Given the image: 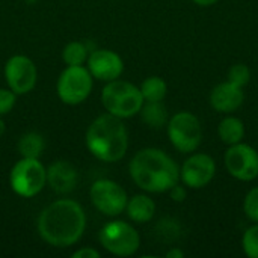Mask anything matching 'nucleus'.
Segmentation results:
<instances>
[{
    "instance_id": "obj_1",
    "label": "nucleus",
    "mask_w": 258,
    "mask_h": 258,
    "mask_svg": "<svg viewBox=\"0 0 258 258\" xmlns=\"http://www.w3.org/2000/svg\"><path fill=\"white\" fill-rule=\"evenodd\" d=\"M86 228V215L74 200H57L47 206L38 218V233L44 242L56 248L76 245Z\"/></svg>"
},
{
    "instance_id": "obj_2",
    "label": "nucleus",
    "mask_w": 258,
    "mask_h": 258,
    "mask_svg": "<svg viewBox=\"0 0 258 258\" xmlns=\"http://www.w3.org/2000/svg\"><path fill=\"white\" fill-rule=\"evenodd\" d=\"M132 180L145 192H169L180 180V168L166 153L157 148H144L128 165Z\"/></svg>"
},
{
    "instance_id": "obj_3",
    "label": "nucleus",
    "mask_w": 258,
    "mask_h": 258,
    "mask_svg": "<svg viewBox=\"0 0 258 258\" xmlns=\"http://www.w3.org/2000/svg\"><path fill=\"white\" fill-rule=\"evenodd\" d=\"M85 141L94 157L109 163L121 160L128 148V133L122 119L109 112L91 122Z\"/></svg>"
},
{
    "instance_id": "obj_4",
    "label": "nucleus",
    "mask_w": 258,
    "mask_h": 258,
    "mask_svg": "<svg viewBox=\"0 0 258 258\" xmlns=\"http://www.w3.org/2000/svg\"><path fill=\"white\" fill-rule=\"evenodd\" d=\"M101 101L104 109L121 119L132 118L141 112L145 100L141 94V89L130 82L112 80L103 88Z\"/></svg>"
},
{
    "instance_id": "obj_5",
    "label": "nucleus",
    "mask_w": 258,
    "mask_h": 258,
    "mask_svg": "<svg viewBox=\"0 0 258 258\" xmlns=\"http://www.w3.org/2000/svg\"><path fill=\"white\" fill-rule=\"evenodd\" d=\"M9 184L18 197L32 198L47 184V169L39 159L21 157L11 169Z\"/></svg>"
},
{
    "instance_id": "obj_6",
    "label": "nucleus",
    "mask_w": 258,
    "mask_h": 258,
    "mask_svg": "<svg viewBox=\"0 0 258 258\" xmlns=\"http://www.w3.org/2000/svg\"><path fill=\"white\" fill-rule=\"evenodd\" d=\"M92 74L83 65L67 67L57 79L56 92L62 103L76 106L83 103L92 91Z\"/></svg>"
},
{
    "instance_id": "obj_7",
    "label": "nucleus",
    "mask_w": 258,
    "mask_h": 258,
    "mask_svg": "<svg viewBox=\"0 0 258 258\" xmlns=\"http://www.w3.org/2000/svg\"><path fill=\"white\" fill-rule=\"evenodd\" d=\"M100 243L101 246L118 257H130L136 254L141 246V237L138 231L124 221L107 222L100 230Z\"/></svg>"
},
{
    "instance_id": "obj_8",
    "label": "nucleus",
    "mask_w": 258,
    "mask_h": 258,
    "mask_svg": "<svg viewBox=\"0 0 258 258\" xmlns=\"http://www.w3.org/2000/svg\"><path fill=\"white\" fill-rule=\"evenodd\" d=\"M168 136L180 153H194L203 141L200 119L190 112L175 113L168 122Z\"/></svg>"
},
{
    "instance_id": "obj_9",
    "label": "nucleus",
    "mask_w": 258,
    "mask_h": 258,
    "mask_svg": "<svg viewBox=\"0 0 258 258\" xmlns=\"http://www.w3.org/2000/svg\"><path fill=\"white\" fill-rule=\"evenodd\" d=\"M94 207L106 216H118L127 207V192L112 180H97L89 190Z\"/></svg>"
},
{
    "instance_id": "obj_10",
    "label": "nucleus",
    "mask_w": 258,
    "mask_h": 258,
    "mask_svg": "<svg viewBox=\"0 0 258 258\" xmlns=\"http://www.w3.org/2000/svg\"><path fill=\"white\" fill-rule=\"evenodd\" d=\"M225 166L231 177L252 181L258 177V153L248 144H234L225 153Z\"/></svg>"
},
{
    "instance_id": "obj_11",
    "label": "nucleus",
    "mask_w": 258,
    "mask_h": 258,
    "mask_svg": "<svg viewBox=\"0 0 258 258\" xmlns=\"http://www.w3.org/2000/svg\"><path fill=\"white\" fill-rule=\"evenodd\" d=\"M5 77L11 91L17 95L30 92L38 80L36 65L24 54H15L5 65Z\"/></svg>"
},
{
    "instance_id": "obj_12",
    "label": "nucleus",
    "mask_w": 258,
    "mask_h": 258,
    "mask_svg": "<svg viewBox=\"0 0 258 258\" xmlns=\"http://www.w3.org/2000/svg\"><path fill=\"white\" fill-rule=\"evenodd\" d=\"M216 174V163L209 154L190 156L180 169V178L184 186L190 189H201L207 186Z\"/></svg>"
},
{
    "instance_id": "obj_13",
    "label": "nucleus",
    "mask_w": 258,
    "mask_h": 258,
    "mask_svg": "<svg viewBox=\"0 0 258 258\" xmlns=\"http://www.w3.org/2000/svg\"><path fill=\"white\" fill-rule=\"evenodd\" d=\"M88 70L94 79L103 82L116 80L124 71V62L118 53L107 48L94 50L88 56Z\"/></svg>"
},
{
    "instance_id": "obj_14",
    "label": "nucleus",
    "mask_w": 258,
    "mask_h": 258,
    "mask_svg": "<svg viewBox=\"0 0 258 258\" xmlns=\"http://www.w3.org/2000/svg\"><path fill=\"white\" fill-rule=\"evenodd\" d=\"M245 100L243 88L231 83L224 82L215 86V89L210 94V104L215 110L230 113L237 110Z\"/></svg>"
},
{
    "instance_id": "obj_15",
    "label": "nucleus",
    "mask_w": 258,
    "mask_h": 258,
    "mask_svg": "<svg viewBox=\"0 0 258 258\" xmlns=\"http://www.w3.org/2000/svg\"><path fill=\"white\" fill-rule=\"evenodd\" d=\"M47 183L59 195L70 194L77 186V171L68 162L56 160L47 169Z\"/></svg>"
},
{
    "instance_id": "obj_16",
    "label": "nucleus",
    "mask_w": 258,
    "mask_h": 258,
    "mask_svg": "<svg viewBox=\"0 0 258 258\" xmlns=\"http://www.w3.org/2000/svg\"><path fill=\"white\" fill-rule=\"evenodd\" d=\"M127 215L136 224L150 222L156 213V203L147 195H135L127 201Z\"/></svg>"
},
{
    "instance_id": "obj_17",
    "label": "nucleus",
    "mask_w": 258,
    "mask_h": 258,
    "mask_svg": "<svg viewBox=\"0 0 258 258\" xmlns=\"http://www.w3.org/2000/svg\"><path fill=\"white\" fill-rule=\"evenodd\" d=\"M218 133H219V138L224 144L234 145V144L242 142V139L245 136V125L239 118L227 116L219 122Z\"/></svg>"
},
{
    "instance_id": "obj_18",
    "label": "nucleus",
    "mask_w": 258,
    "mask_h": 258,
    "mask_svg": "<svg viewBox=\"0 0 258 258\" xmlns=\"http://www.w3.org/2000/svg\"><path fill=\"white\" fill-rule=\"evenodd\" d=\"M44 145H45L44 138L39 133L30 132L20 138L18 153L21 154V157L26 159H39V156L44 151Z\"/></svg>"
},
{
    "instance_id": "obj_19",
    "label": "nucleus",
    "mask_w": 258,
    "mask_h": 258,
    "mask_svg": "<svg viewBox=\"0 0 258 258\" xmlns=\"http://www.w3.org/2000/svg\"><path fill=\"white\" fill-rule=\"evenodd\" d=\"M139 113H142V119L153 128H160L168 121L166 107L162 101H145Z\"/></svg>"
},
{
    "instance_id": "obj_20",
    "label": "nucleus",
    "mask_w": 258,
    "mask_h": 258,
    "mask_svg": "<svg viewBox=\"0 0 258 258\" xmlns=\"http://www.w3.org/2000/svg\"><path fill=\"white\" fill-rule=\"evenodd\" d=\"M139 89L145 101H162L168 92L166 82L157 76H151L145 79Z\"/></svg>"
},
{
    "instance_id": "obj_21",
    "label": "nucleus",
    "mask_w": 258,
    "mask_h": 258,
    "mask_svg": "<svg viewBox=\"0 0 258 258\" xmlns=\"http://www.w3.org/2000/svg\"><path fill=\"white\" fill-rule=\"evenodd\" d=\"M88 47L83 42L79 41H71L65 45L63 53H62V59L68 67H77V65H83L88 60Z\"/></svg>"
},
{
    "instance_id": "obj_22",
    "label": "nucleus",
    "mask_w": 258,
    "mask_h": 258,
    "mask_svg": "<svg viewBox=\"0 0 258 258\" xmlns=\"http://www.w3.org/2000/svg\"><path fill=\"white\" fill-rule=\"evenodd\" d=\"M243 252L249 258H258V224L249 227L242 239Z\"/></svg>"
},
{
    "instance_id": "obj_23",
    "label": "nucleus",
    "mask_w": 258,
    "mask_h": 258,
    "mask_svg": "<svg viewBox=\"0 0 258 258\" xmlns=\"http://www.w3.org/2000/svg\"><path fill=\"white\" fill-rule=\"evenodd\" d=\"M251 80V71L246 65L243 63H236L230 68L228 71V82L243 88L245 85H248Z\"/></svg>"
},
{
    "instance_id": "obj_24",
    "label": "nucleus",
    "mask_w": 258,
    "mask_h": 258,
    "mask_svg": "<svg viewBox=\"0 0 258 258\" xmlns=\"http://www.w3.org/2000/svg\"><path fill=\"white\" fill-rule=\"evenodd\" d=\"M243 212L251 221L258 222V187L251 189L246 194L243 201Z\"/></svg>"
},
{
    "instance_id": "obj_25",
    "label": "nucleus",
    "mask_w": 258,
    "mask_h": 258,
    "mask_svg": "<svg viewBox=\"0 0 258 258\" xmlns=\"http://www.w3.org/2000/svg\"><path fill=\"white\" fill-rule=\"evenodd\" d=\"M17 101V94L11 89H0V116L9 113Z\"/></svg>"
},
{
    "instance_id": "obj_26",
    "label": "nucleus",
    "mask_w": 258,
    "mask_h": 258,
    "mask_svg": "<svg viewBox=\"0 0 258 258\" xmlns=\"http://www.w3.org/2000/svg\"><path fill=\"white\" fill-rule=\"evenodd\" d=\"M169 194H171V198L174 201H177V203H181V201L186 200V187L184 186H180L178 183L169 189Z\"/></svg>"
},
{
    "instance_id": "obj_27",
    "label": "nucleus",
    "mask_w": 258,
    "mask_h": 258,
    "mask_svg": "<svg viewBox=\"0 0 258 258\" xmlns=\"http://www.w3.org/2000/svg\"><path fill=\"white\" fill-rule=\"evenodd\" d=\"M74 258H100V252L94 248H82L73 254Z\"/></svg>"
},
{
    "instance_id": "obj_28",
    "label": "nucleus",
    "mask_w": 258,
    "mask_h": 258,
    "mask_svg": "<svg viewBox=\"0 0 258 258\" xmlns=\"http://www.w3.org/2000/svg\"><path fill=\"white\" fill-rule=\"evenodd\" d=\"M166 257L168 258H183L184 257V252L178 248H172L171 251L166 252Z\"/></svg>"
},
{
    "instance_id": "obj_29",
    "label": "nucleus",
    "mask_w": 258,
    "mask_h": 258,
    "mask_svg": "<svg viewBox=\"0 0 258 258\" xmlns=\"http://www.w3.org/2000/svg\"><path fill=\"white\" fill-rule=\"evenodd\" d=\"M194 3H197V5H200V6H212V5H215L218 0H192Z\"/></svg>"
},
{
    "instance_id": "obj_30",
    "label": "nucleus",
    "mask_w": 258,
    "mask_h": 258,
    "mask_svg": "<svg viewBox=\"0 0 258 258\" xmlns=\"http://www.w3.org/2000/svg\"><path fill=\"white\" fill-rule=\"evenodd\" d=\"M5 128H6V127H5V122H3V119L0 118V138H2L3 133H5Z\"/></svg>"
}]
</instances>
